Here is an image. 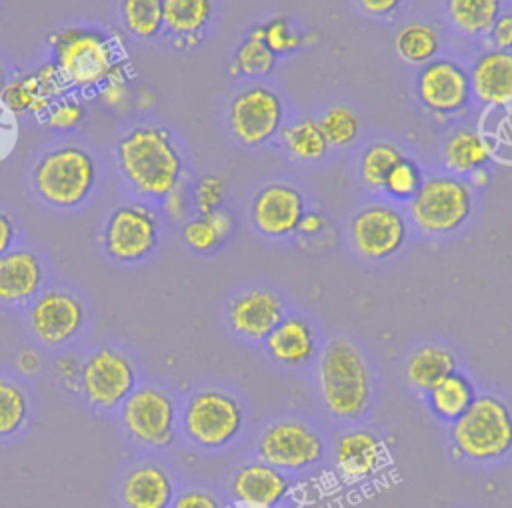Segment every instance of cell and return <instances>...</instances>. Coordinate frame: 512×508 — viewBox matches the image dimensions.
Here are the masks:
<instances>
[{"instance_id":"cell-1","label":"cell","mask_w":512,"mask_h":508,"mask_svg":"<svg viewBox=\"0 0 512 508\" xmlns=\"http://www.w3.org/2000/svg\"><path fill=\"white\" fill-rule=\"evenodd\" d=\"M124 186L150 204L186 180V154L176 134L162 122L138 120L124 128L112 148Z\"/></svg>"},{"instance_id":"cell-2","label":"cell","mask_w":512,"mask_h":508,"mask_svg":"<svg viewBox=\"0 0 512 508\" xmlns=\"http://www.w3.org/2000/svg\"><path fill=\"white\" fill-rule=\"evenodd\" d=\"M316 390L330 418L364 420L376 400V372L362 346L348 336L328 340L316 358Z\"/></svg>"},{"instance_id":"cell-3","label":"cell","mask_w":512,"mask_h":508,"mask_svg":"<svg viewBox=\"0 0 512 508\" xmlns=\"http://www.w3.org/2000/svg\"><path fill=\"white\" fill-rule=\"evenodd\" d=\"M100 162L82 142H58L44 148L28 170V184L40 204L58 212L86 206L98 190Z\"/></svg>"},{"instance_id":"cell-4","label":"cell","mask_w":512,"mask_h":508,"mask_svg":"<svg viewBox=\"0 0 512 508\" xmlns=\"http://www.w3.org/2000/svg\"><path fill=\"white\" fill-rule=\"evenodd\" d=\"M46 44L68 88L84 96L96 94L110 72L128 58L124 38L100 26H62L48 34Z\"/></svg>"},{"instance_id":"cell-5","label":"cell","mask_w":512,"mask_h":508,"mask_svg":"<svg viewBox=\"0 0 512 508\" xmlns=\"http://www.w3.org/2000/svg\"><path fill=\"white\" fill-rule=\"evenodd\" d=\"M456 458L494 464L512 452V406L498 394H476L474 402L450 422Z\"/></svg>"},{"instance_id":"cell-6","label":"cell","mask_w":512,"mask_h":508,"mask_svg":"<svg viewBox=\"0 0 512 508\" xmlns=\"http://www.w3.org/2000/svg\"><path fill=\"white\" fill-rule=\"evenodd\" d=\"M408 218L418 232L442 238L458 232L474 214V188L464 176L434 172L424 176L418 192L406 202Z\"/></svg>"},{"instance_id":"cell-7","label":"cell","mask_w":512,"mask_h":508,"mask_svg":"<svg viewBox=\"0 0 512 508\" xmlns=\"http://www.w3.org/2000/svg\"><path fill=\"white\" fill-rule=\"evenodd\" d=\"M244 420V406L232 392L206 386L186 398L180 408L178 428L192 446L216 452L236 442Z\"/></svg>"},{"instance_id":"cell-8","label":"cell","mask_w":512,"mask_h":508,"mask_svg":"<svg viewBox=\"0 0 512 508\" xmlns=\"http://www.w3.org/2000/svg\"><path fill=\"white\" fill-rule=\"evenodd\" d=\"M162 236V216L146 200L118 204L102 228V246L118 264H138L154 254Z\"/></svg>"},{"instance_id":"cell-9","label":"cell","mask_w":512,"mask_h":508,"mask_svg":"<svg viewBox=\"0 0 512 508\" xmlns=\"http://www.w3.org/2000/svg\"><path fill=\"white\" fill-rule=\"evenodd\" d=\"M178 402L160 384H138L120 406V422L128 438L144 448H168L178 430Z\"/></svg>"},{"instance_id":"cell-10","label":"cell","mask_w":512,"mask_h":508,"mask_svg":"<svg viewBox=\"0 0 512 508\" xmlns=\"http://www.w3.org/2000/svg\"><path fill=\"white\" fill-rule=\"evenodd\" d=\"M260 460L282 472H304L326 456L322 432L300 416H282L266 424L256 440Z\"/></svg>"},{"instance_id":"cell-11","label":"cell","mask_w":512,"mask_h":508,"mask_svg":"<svg viewBox=\"0 0 512 508\" xmlns=\"http://www.w3.org/2000/svg\"><path fill=\"white\" fill-rule=\"evenodd\" d=\"M136 386V364L120 348L100 346L80 366L78 390L100 412L118 410Z\"/></svg>"},{"instance_id":"cell-12","label":"cell","mask_w":512,"mask_h":508,"mask_svg":"<svg viewBox=\"0 0 512 508\" xmlns=\"http://www.w3.org/2000/svg\"><path fill=\"white\" fill-rule=\"evenodd\" d=\"M348 236L360 258L382 262L404 248L410 236L408 216L392 200H374L350 218Z\"/></svg>"},{"instance_id":"cell-13","label":"cell","mask_w":512,"mask_h":508,"mask_svg":"<svg viewBox=\"0 0 512 508\" xmlns=\"http://www.w3.org/2000/svg\"><path fill=\"white\" fill-rule=\"evenodd\" d=\"M284 112V100L276 90L252 84L232 96L226 110V124L240 146L258 148L280 134Z\"/></svg>"},{"instance_id":"cell-14","label":"cell","mask_w":512,"mask_h":508,"mask_svg":"<svg viewBox=\"0 0 512 508\" xmlns=\"http://www.w3.org/2000/svg\"><path fill=\"white\" fill-rule=\"evenodd\" d=\"M84 324V302L70 288H44L28 304V328L34 338L48 348H60L68 344L84 330Z\"/></svg>"},{"instance_id":"cell-15","label":"cell","mask_w":512,"mask_h":508,"mask_svg":"<svg viewBox=\"0 0 512 508\" xmlns=\"http://www.w3.org/2000/svg\"><path fill=\"white\" fill-rule=\"evenodd\" d=\"M416 98L420 106L438 118L458 116L472 102L468 70L452 58H434L416 74Z\"/></svg>"},{"instance_id":"cell-16","label":"cell","mask_w":512,"mask_h":508,"mask_svg":"<svg viewBox=\"0 0 512 508\" xmlns=\"http://www.w3.org/2000/svg\"><path fill=\"white\" fill-rule=\"evenodd\" d=\"M306 212L302 190L288 182H268L250 200V222L260 236L270 240L296 236Z\"/></svg>"},{"instance_id":"cell-17","label":"cell","mask_w":512,"mask_h":508,"mask_svg":"<svg viewBox=\"0 0 512 508\" xmlns=\"http://www.w3.org/2000/svg\"><path fill=\"white\" fill-rule=\"evenodd\" d=\"M284 314V296L276 288L264 284H252L238 290L226 306L228 328L248 342H264Z\"/></svg>"},{"instance_id":"cell-18","label":"cell","mask_w":512,"mask_h":508,"mask_svg":"<svg viewBox=\"0 0 512 508\" xmlns=\"http://www.w3.org/2000/svg\"><path fill=\"white\" fill-rule=\"evenodd\" d=\"M286 472L256 458L240 464L230 478V498L236 508H278L290 496Z\"/></svg>"},{"instance_id":"cell-19","label":"cell","mask_w":512,"mask_h":508,"mask_svg":"<svg viewBox=\"0 0 512 508\" xmlns=\"http://www.w3.org/2000/svg\"><path fill=\"white\" fill-rule=\"evenodd\" d=\"M388 452L382 438L370 428H348L332 446V462L346 482H362L380 472Z\"/></svg>"},{"instance_id":"cell-20","label":"cell","mask_w":512,"mask_h":508,"mask_svg":"<svg viewBox=\"0 0 512 508\" xmlns=\"http://www.w3.org/2000/svg\"><path fill=\"white\" fill-rule=\"evenodd\" d=\"M46 264L32 248H12L0 256V306H28L46 288Z\"/></svg>"},{"instance_id":"cell-21","label":"cell","mask_w":512,"mask_h":508,"mask_svg":"<svg viewBox=\"0 0 512 508\" xmlns=\"http://www.w3.org/2000/svg\"><path fill=\"white\" fill-rule=\"evenodd\" d=\"M266 354L284 368H306L320 354L316 326L302 314L286 312L264 340Z\"/></svg>"},{"instance_id":"cell-22","label":"cell","mask_w":512,"mask_h":508,"mask_svg":"<svg viewBox=\"0 0 512 508\" xmlns=\"http://www.w3.org/2000/svg\"><path fill=\"white\" fill-rule=\"evenodd\" d=\"M216 18V0H162V36L176 50H196Z\"/></svg>"},{"instance_id":"cell-23","label":"cell","mask_w":512,"mask_h":508,"mask_svg":"<svg viewBox=\"0 0 512 508\" xmlns=\"http://www.w3.org/2000/svg\"><path fill=\"white\" fill-rule=\"evenodd\" d=\"M176 496L172 474L158 462H138L120 482L124 508H170Z\"/></svg>"},{"instance_id":"cell-24","label":"cell","mask_w":512,"mask_h":508,"mask_svg":"<svg viewBox=\"0 0 512 508\" xmlns=\"http://www.w3.org/2000/svg\"><path fill=\"white\" fill-rule=\"evenodd\" d=\"M472 98L484 106L512 104V50L490 48L476 56L470 70Z\"/></svg>"},{"instance_id":"cell-25","label":"cell","mask_w":512,"mask_h":508,"mask_svg":"<svg viewBox=\"0 0 512 508\" xmlns=\"http://www.w3.org/2000/svg\"><path fill=\"white\" fill-rule=\"evenodd\" d=\"M492 160L488 140L472 128L452 130L442 144V166L450 174L468 176L474 170L486 168Z\"/></svg>"},{"instance_id":"cell-26","label":"cell","mask_w":512,"mask_h":508,"mask_svg":"<svg viewBox=\"0 0 512 508\" xmlns=\"http://www.w3.org/2000/svg\"><path fill=\"white\" fill-rule=\"evenodd\" d=\"M56 100L58 98H54L42 86L34 72H18L10 74V80L0 98V106L16 118L34 116L40 120Z\"/></svg>"},{"instance_id":"cell-27","label":"cell","mask_w":512,"mask_h":508,"mask_svg":"<svg viewBox=\"0 0 512 508\" xmlns=\"http://www.w3.org/2000/svg\"><path fill=\"white\" fill-rule=\"evenodd\" d=\"M456 356L450 348L442 344H422L412 350L406 360V380L408 384L426 394L434 384H438L444 376L456 370Z\"/></svg>"},{"instance_id":"cell-28","label":"cell","mask_w":512,"mask_h":508,"mask_svg":"<svg viewBox=\"0 0 512 508\" xmlns=\"http://www.w3.org/2000/svg\"><path fill=\"white\" fill-rule=\"evenodd\" d=\"M234 218L226 208L210 214H194L180 226L182 242L196 254L216 252L232 234Z\"/></svg>"},{"instance_id":"cell-29","label":"cell","mask_w":512,"mask_h":508,"mask_svg":"<svg viewBox=\"0 0 512 508\" xmlns=\"http://www.w3.org/2000/svg\"><path fill=\"white\" fill-rule=\"evenodd\" d=\"M446 18L450 26L468 38L486 36L504 12V0H446Z\"/></svg>"},{"instance_id":"cell-30","label":"cell","mask_w":512,"mask_h":508,"mask_svg":"<svg viewBox=\"0 0 512 508\" xmlns=\"http://www.w3.org/2000/svg\"><path fill=\"white\" fill-rule=\"evenodd\" d=\"M476 398L474 384L460 370L450 372L426 392L432 414L444 422H454Z\"/></svg>"},{"instance_id":"cell-31","label":"cell","mask_w":512,"mask_h":508,"mask_svg":"<svg viewBox=\"0 0 512 508\" xmlns=\"http://www.w3.org/2000/svg\"><path fill=\"white\" fill-rule=\"evenodd\" d=\"M278 136L288 156L298 162H320L330 152V144L318 124V118L306 116L284 124Z\"/></svg>"},{"instance_id":"cell-32","label":"cell","mask_w":512,"mask_h":508,"mask_svg":"<svg viewBox=\"0 0 512 508\" xmlns=\"http://www.w3.org/2000/svg\"><path fill=\"white\" fill-rule=\"evenodd\" d=\"M442 50V36L434 24L410 22L394 38L396 56L408 66H424L438 58Z\"/></svg>"},{"instance_id":"cell-33","label":"cell","mask_w":512,"mask_h":508,"mask_svg":"<svg viewBox=\"0 0 512 508\" xmlns=\"http://www.w3.org/2000/svg\"><path fill=\"white\" fill-rule=\"evenodd\" d=\"M278 56L266 46L262 38V24L252 26L244 40L236 46L228 74L232 78H256V76H268L276 68Z\"/></svg>"},{"instance_id":"cell-34","label":"cell","mask_w":512,"mask_h":508,"mask_svg":"<svg viewBox=\"0 0 512 508\" xmlns=\"http://www.w3.org/2000/svg\"><path fill=\"white\" fill-rule=\"evenodd\" d=\"M404 156H406L404 150L392 140H374V142H370L360 152V158H358V178H360V182L370 192H382L390 170Z\"/></svg>"},{"instance_id":"cell-35","label":"cell","mask_w":512,"mask_h":508,"mask_svg":"<svg viewBox=\"0 0 512 508\" xmlns=\"http://www.w3.org/2000/svg\"><path fill=\"white\" fill-rule=\"evenodd\" d=\"M122 30L138 42L162 36V0H118Z\"/></svg>"},{"instance_id":"cell-36","label":"cell","mask_w":512,"mask_h":508,"mask_svg":"<svg viewBox=\"0 0 512 508\" xmlns=\"http://www.w3.org/2000/svg\"><path fill=\"white\" fill-rule=\"evenodd\" d=\"M30 418L26 390L12 378L0 376V440L16 436Z\"/></svg>"},{"instance_id":"cell-37","label":"cell","mask_w":512,"mask_h":508,"mask_svg":"<svg viewBox=\"0 0 512 508\" xmlns=\"http://www.w3.org/2000/svg\"><path fill=\"white\" fill-rule=\"evenodd\" d=\"M318 124L330 144V148H348L352 146L362 130L360 116L346 104H334L324 110L318 118Z\"/></svg>"},{"instance_id":"cell-38","label":"cell","mask_w":512,"mask_h":508,"mask_svg":"<svg viewBox=\"0 0 512 508\" xmlns=\"http://www.w3.org/2000/svg\"><path fill=\"white\" fill-rule=\"evenodd\" d=\"M190 198L194 214H210L226 208L228 200V180L222 174L206 172L190 184Z\"/></svg>"},{"instance_id":"cell-39","label":"cell","mask_w":512,"mask_h":508,"mask_svg":"<svg viewBox=\"0 0 512 508\" xmlns=\"http://www.w3.org/2000/svg\"><path fill=\"white\" fill-rule=\"evenodd\" d=\"M86 120V106L80 98V94H66L58 98L46 114L40 118V122L58 134H70L76 132Z\"/></svg>"},{"instance_id":"cell-40","label":"cell","mask_w":512,"mask_h":508,"mask_svg":"<svg viewBox=\"0 0 512 508\" xmlns=\"http://www.w3.org/2000/svg\"><path fill=\"white\" fill-rule=\"evenodd\" d=\"M422 180H424L422 168L416 164L414 158L404 156L390 170L382 192L396 204L398 202H408L418 192Z\"/></svg>"},{"instance_id":"cell-41","label":"cell","mask_w":512,"mask_h":508,"mask_svg":"<svg viewBox=\"0 0 512 508\" xmlns=\"http://www.w3.org/2000/svg\"><path fill=\"white\" fill-rule=\"evenodd\" d=\"M130 80H132V64L130 60H122L106 78V82L96 90L98 100L114 112H124L130 106Z\"/></svg>"},{"instance_id":"cell-42","label":"cell","mask_w":512,"mask_h":508,"mask_svg":"<svg viewBox=\"0 0 512 508\" xmlns=\"http://www.w3.org/2000/svg\"><path fill=\"white\" fill-rule=\"evenodd\" d=\"M262 38L276 56H286L304 46V32L294 28L286 16H274L262 24Z\"/></svg>"},{"instance_id":"cell-43","label":"cell","mask_w":512,"mask_h":508,"mask_svg":"<svg viewBox=\"0 0 512 508\" xmlns=\"http://www.w3.org/2000/svg\"><path fill=\"white\" fill-rule=\"evenodd\" d=\"M160 210L164 218H168L172 224H184L192 216V198H190V184L188 180L180 182L174 190H170L160 200Z\"/></svg>"},{"instance_id":"cell-44","label":"cell","mask_w":512,"mask_h":508,"mask_svg":"<svg viewBox=\"0 0 512 508\" xmlns=\"http://www.w3.org/2000/svg\"><path fill=\"white\" fill-rule=\"evenodd\" d=\"M170 508H224V504L206 488H186L174 496Z\"/></svg>"},{"instance_id":"cell-45","label":"cell","mask_w":512,"mask_h":508,"mask_svg":"<svg viewBox=\"0 0 512 508\" xmlns=\"http://www.w3.org/2000/svg\"><path fill=\"white\" fill-rule=\"evenodd\" d=\"M486 36L492 48L512 50V12H502Z\"/></svg>"},{"instance_id":"cell-46","label":"cell","mask_w":512,"mask_h":508,"mask_svg":"<svg viewBox=\"0 0 512 508\" xmlns=\"http://www.w3.org/2000/svg\"><path fill=\"white\" fill-rule=\"evenodd\" d=\"M356 4L366 16L384 20V18L394 16L400 10V6L404 4V0H356Z\"/></svg>"},{"instance_id":"cell-47","label":"cell","mask_w":512,"mask_h":508,"mask_svg":"<svg viewBox=\"0 0 512 508\" xmlns=\"http://www.w3.org/2000/svg\"><path fill=\"white\" fill-rule=\"evenodd\" d=\"M16 240H18L16 218L10 212L0 210V256L12 250L16 246Z\"/></svg>"},{"instance_id":"cell-48","label":"cell","mask_w":512,"mask_h":508,"mask_svg":"<svg viewBox=\"0 0 512 508\" xmlns=\"http://www.w3.org/2000/svg\"><path fill=\"white\" fill-rule=\"evenodd\" d=\"M326 228H328V218L322 212H306L302 222H300V226H298L296 236H300V238H316Z\"/></svg>"},{"instance_id":"cell-49","label":"cell","mask_w":512,"mask_h":508,"mask_svg":"<svg viewBox=\"0 0 512 508\" xmlns=\"http://www.w3.org/2000/svg\"><path fill=\"white\" fill-rule=\"evenodd\" d=\"M16 364H18V370H20L22 374H26V376L36 374V372L40 370V358H38V354L32 352V350L20 352Z\"/></svg>"},{"instance_id":"cell-50","label":"cell","mask_w":512,"mask_h":508,"mask_svg":"<svg viewBox=\"0 0 512 508\" xmlns=\"http://www.w3.org/2000/svg\"><path fill=\"white\" fill-rule=\"evenodd\" d=\"M466 180L470 182V186H472L474 190H480V188H484V186L488 184V174H486L484 168H480V170H474L472 174H468Z\"/></svg>"},{"instance_id":"cell-51","label":"cell","mask_w":512,"mask_h":508,"mask_svg":"<svg viewBox=\"0 0 512 508\" xmlns=\"http://www.w3.org/2000/svg\"><path fill=\"white\" fill-rule=\"evenodd\" d=\"M8 80H10V72L6 70L4 62L0 60V98H2V92H4V88H6V84H8Z\"/></svg>"},{"instance_id":"cell-52","label":"cell","mask_w":512,"mask_h":508,"mask_svg":"<svg viewBox=\"0 0 512 508\" xmlns=\"http://www.w3.org/2000/svg\"><path fill=\"white\" fill-rule=\"evenodd\" d=\"M2 162H4V154H2V150H0V168H2Z\"/></svg>"},{"instance_id":"cell-53","label":"cell","mask_w":512,"mask_h":508,"mask_svg":"<svg viewBox=\"0 0 512 508\" xmlns=\"http://www.w3.org/2000/svg\"><path fill=\"white\" fill-rule=\"evenodd\" d=\"M278 508H284V506H278Z\"/></svg>"}]
</instances>
